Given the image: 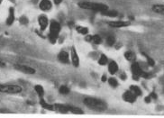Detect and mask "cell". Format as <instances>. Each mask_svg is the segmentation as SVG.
Returning <instances> with one entry per match:
<instances>
[{"mask_svg": "<svg viewBox=\"0 0 164 118\" xmlns=\"http://www.w3.org/2000/svg\"><path fill=\"white\" fill-rule=\"evenodd\" d=\"M83 102L87 107L97 111H104L107 107V105L106 102H104L103 100H100V99L93 98V97H86Z\"/></svg>", "mask_w": 164, "mask_h": 118, "instance_id": "6da1fadb", "label": "cell"}, {"mask_svg": "<svg viewBox=\"0 0 164 118\" xmlns=\"http://www.w3.org/2000/svg\"><path fill=\"white\" fill-rule=\"evenodd\" d=\"M80 8L87 9V10H93L98 12H104L108 10V7L105 4L95 3V2H80L79 4Z\"/></svg>", "mask_w": 164, "mask_h": 118, "instance_id": "7a4b0ae2", "label": "cell"}, {"mask_svg": "<svg viewBox=\"0 0 164 118\" xmlns=\"http://www.w3.org/2000/svg\"><path fill=\"white\" fill-rule=\"evenodd\" d=\"M60 31V23L58 22L52 21V23H50L49 38H50V41L52 42V43H54L56 42L57 38H58Z\"/></svg>", "mask_w": 164, "mask_h": 118, "instance_id": "3957f363", "label": "cell"}, {"mask_svg": "<svg viewBox=\"0 0 164 118\" xmlns=\"http://www.w3.org/2000/svg\"><path fill=\"white\" fill-rule=\"evenodd\" d=\"M22 91L20 86L16 85H2L0 84V92L6 93V94H17Z\"/></svg>", "mask_w": 164, "mask_h": 118, "instance_id": "277c9868", "label": "cell"}, {"mask_svg": "<svg viewBox=\"0 0 164 118\" xmlns=\"http://www.w3.org/2000/svg\"><path fill=\"white\" fill-rule=\"evenodd\" d=\"M131 70H132V75H134V78L135 80H137L138 78H140V77H142V78H150L149 74L145 73V72L142 70V68L140 67V65H139L138 63H136V62L132 64Z\"/></svg>", "mask_w": 164, "mask_h": 118, "instance_id": "5b68a950", "label": "cell"}, {"mask_svg": "<svg viewBox=\"0 0 164 118\" xmlns=\"http://www.w3.org/2000/svg\"><path fill=\"white\" fill-rule=\"evenodd\" d=\"M136 97L137 96L134 94V93H132L131 90H128V91H125L123 95V99L126 102H129V103H134L136 101Z\"/></svg>", "mask_w": 164, "mask_h": 118, "instance_id": "8992f818", "label": "cell"}, {"mask_svg": "<svg viewBox=\"0 0 164 118\" xmlns=\"http://www.w3.org/2000/svg\"><path fill=\"white\" fill-rule=\"evenodd\" d=\"M15 69L21 71L23 73H26V74H34L35 73V70L33 69V68L25 66V65H15Z\"/></svg>", "mask_w": 164, "mask_h": 118, "instance_id": "52a82bcc", "label": "cell"}, {"mask_svg": "<svg viewBox=\"0 0 164 118\" xmlns=\"http://www.w3.org/2000/svg\"><path fill=\"white\" fill-rule=\"evenodd\" d=\"M108 24L111 27H114V28H122L125 26H129L130 23L124 22V21H114V22H110Z\"/></svg>", "mask_w": 164, "mask_h": 118, "instance_id": "ba28073f", "label": "cell"}, {"mask_svg": "<svg viewBox=\"0 0 164 118\" xmlns=\"http://www.w3.org/2000/svg\"><path fill=\"white\" fill-rule=\"evenodd\" d=\"M86 41L91 42L95 43V44H100L102 42V39H101V37L99 35H87Z\"/></svg>", "mask_w": 164, "mask_h": 118, "instance_id": "9c48e42d", "label": "cell"}, {"mask_svg": "<svg viewBox=\"0 0 164 118\" xmlns=\"http://www.w3.org/2000/svg\"><path fill=\"white\" fill-rule=\"evenodd\" d=\"M52 2L50 0H42L40 3V8L42 11H48L52 8Z\"/></svg>", "mask_w": 164, "mask_h": 118, "instance_id": "30bf717a", "label": "cell"}, {"mask_svg": "<svg viewBox=\"0 0 164 118\" xmlns=\"http://www.w3.org/2000/svg\"><path fill=\"white\" fill-rule=\"evenodd\" d=\"M38 22H39V24L41 26V30H45L47 25H48V18L45 15H41L38 19Z\"/></svg>", "mask_w": 164, "mask_h": 118, "instance_id": "8fae6325", "label": "cell"}, {"mask_svg": "<svg viewBox=\"0 0 164 118\" xmlns=\"http://www.w3.org/2000/svg\"><path fill=\"white\" fill-rule=\"evenodd\" d=\"M54 109L57 110L58 112H60V113H62V114H67L69 112L68 105H61V104H55L54 105Z\"/></svg>", "mask_w": 164, "mask_h": 118, "instance_id": "7c38bea8", "label": "cell"}, {"mask_svg": "<svg viewBox=\"0 0 164 118\" xmlns=\"http://www.w3.org/2000/svg\"><path fill=\"white\" fill-rule=\"evenodd\" d=\"M71 60H72V63L75 67H78L79 64V56L78 53L76 52V50L74 48H72L71 50Z\"/></svg>", "mask_w": 164, "mask_h": 118, "instance_id": "4fadbf2b", "label": "cell"}, {"mask_svg": "<svg viewBox=\"0 0 164 118\" xmlns=\"http://www.w3.org/2000/svg\"><path fill=\"white\" fill-rule=\"evenodd\" d=\"M151 9L155 13L164 15V5H153Z\"/></svg>", "mask_w": 164, "mask_h": 118, "instance_id": "5bb4252c", "label": "cell"}, {"mask_svg": "<svg viewBox=\"0 0 164 118\" xmlns=\"http://www.w3.org/2000/svg\"><path fill=\"white\" fill-rule=\"evenodd\" d=\"M58 59L60 61L63 63H68L69 62V54L66 52H60L58 55Z\"/></svg>", "mask_w": 164, "mask_h": 118, "instance_id": "9a60e30c", "label": "cell"}, {"mask_svg": "<svg viewBox=\"0 0 164 118\" xmlns=\"http://www.w3.org/2000/svg\"><path fill=\"white\" fill-rule=\"evenodd\" d=\"M108 70H109L110 74H112V75H114V74L116 73V71L118 70V65L116 64V61L112 60L111 62L109 63V65H108Z\"/></svg>", "mask_w": 164, "mask_h": 118, "instance_id": "2e32d148", "label": "cell"}, {"mask_svg": "<svg viewBox=\"0 0 164 118\" xmlns=\"http://www.w3.org/2000/svg\"><path fill=\"white\" fill-rule=\"evenodd\" d=\"M15 21V13H14V8H10L9 9V15L6 19V24L7 25H11V24L14 23Z\"/></svg>", "mask_w": 164, "mask_h": 118, "instance_id": "e0dca14e", "label": "cell"}, {"mask_svg": "<svg viewBox=\"0 0 164 118\" xmlns=\"http://www.w3.org/2000/svg\"><path fill=\"white\" fill-rule=\"evenodd\" d=\"M68 109H69V111H71V113H73V114H75V115H82V114H83V111H82L80 108L77 107L68 105Z\"/></svg>", "mask_w": 164, "mask_h": 118, "instance_id": "ac0fdd59", "label": "cell"}, {"mask_svg": "<svg viewBox=\"0 0 164 118\" xmlns=\"http://www.w3.org/2000/svg\"><path fill=\"white\" fill-rule=\"evenodd\" d=\"M124 57L129 61H134L136 59V55L134 52H126L124 53Z\"/></svg>", "mask_w": 164, "mask_h": 118, "instance_id": "d6986e66", "label": "cell"}, {"mask_svg": "<svg viewBox=\"0 0 164 118\" xmlns=\"http://www.w3.org/2000/svg\"><path fill=\"white\" fill-rule=\"evenodd\" d=\"M41 105H42V107L44 109H47V110H50V111L55 110V109H54V105H49L48 103H46L45 101H44L43 99H42V100H41Z\"/></svg>", "mask_w": 164, "mask_h": 118, "instance_id": "ffe728a7", "label": "cell"}, {"mask_svg": "<svg viewBox=\"0 0 164 118\" xmlns=\"http://www.w3.org/2000/svg\"><path fill=\"white\" fill-rule=\"evenodd\" d=\"M130 90L132 92V93H134V94L138 97V96H142V90H141V88H139V86H130Z\"/></svg>", "mask_w": 164, "mask_h": 118, "instance_id": "44dd1931", "label": "cell"}, {"mask_svg": "<svg viewBox=\"0 0 164 118\" xmlns=\"http://www.w3.org/2000/svg\"><path fill=\"white\" fill-rule=\"evenodd\" d=\"M34 89H35V91H36V93L38 95H39V97H43V95H44V90H43V88L42 86H40V85H36L35 86V88H34Z\"/></svg>", "mask_w": 164, "mask_h": 118, "instance_id": "7402d4cb", "label": "cell"}, {"mask_svg": "<svg viewBox=\"0 0 164 118\" xmlns=\"http://www.w3.org/2000/svg\"><path fill=\"white\" fill-rule=\"evenodd\" d=\"M76 30L78 31V33H79V34H83V35L87 34V33H88V30H87V27H81V26H78L77 28H76Z\"/></svg>", "mask_w": 164, "mask_h": 118, "instance_id": "603a6c76", "label": "cell"}, {"mask_svg": "<svg viewBox=\"0 0 164 118\" xmlns=\"http://www.w3.org/2000/svg\"><path fill=\"white\" fill-rule=\"evenodd\" d=\"M107 61H108V60H107V57L106 55H101V57L98 60V63L99 65H106L107 63Z\"/></svg>", "mask_w": 164, "mask_h": 118, "instance_id": "cb8c5ba5", "label": "cell"}, {"mask_svg": "<svg viewBox=\"0 0 164 118\" xmlns=\"http://www.w3.org/2000/svg\"><path fill=\"white\" fill-rule=\"evenodd\" d=\"M102 14L105 15H107V16L115 17V16L117 15V12H116V11H108V12H107V10H106V11L102 12Z\"/></svg>", "mask_w": 164, "mask_h": 118, "instance_id": "d4e9b609", "label": "cell"}, {"mask_svg": "<svg viewBox=\"0 0 164 118\" xmlns=\"http://www.w3.org/2000/svg\"><path fill=\"white\" fill-rule=\"evenodd\" d=\"M60 93L62 95H67L69 93V89L68 86H61L60 88Z\"/></svg>", "mask_w": 164, "mask_h": 118, "instance_id": "484cf974", "label": "cell"}, {"mask_svg": "<svg viewBox=\"0 0 164 118\" xmlns=\"http://www.w3.org/2000/svg\"><path fill=\"white\" fill-rule=\"evenodd\" d=\"M106 42H107V44H108V45L112 46V45L115 44V42H116V38H115V37H114V36L110 35V36L107 37Z\"/></svg>", "mask_w": 164, "mask_h": 118, "instance_id": "4316f807", "label": "cell"}, {"mask_svg": "<svg viewBox=\"0 0 164 118\" xmlns=\"http://www.w3.org/2000/svg\"><path fill=\"white\" fill-rule=\"evenodd\" d=\"M108 82H109V85L112 86L113 88H116V86H117L118 85V82H117V80L115 78H111L108 79Z\"/></svg>", "mask_w": 164, "mask_h": 118, "instance_id": "83f0119b", "label": "cell"}, {"mask_svg": "<svg viewBox=\"0 0 164 118\" xmlns=\"http://www.w3.org/2000/svg\"><path fill=\"white\" fill-rule=\"evenodd\" d=\"M143 55L145 56V58H146V60H147V61H148V63L150 64V66H154V64H155L154 60H153V59H151V58H150L148 55L144 54V53H143Z\"/></svg>", "mask_w": 164, "mask_h": 118, "instance_id": "f1b7e54d", "label": "cell"}, {"mask_svg": "<svg viewBox=\"0 0 164 118\" xmlns=\"http://www.w3.org/2000/svg\"><path fill=\"white\" fill-rule=\"evenodd\" d=\"M19 21H20V23H21L22 24H27V23H28V18H27L26 16L23 15V16L20 17Z\"/></svg>", "mask_w": 164, "mask_h": 118, "instance_id": "f546056e", "label": "cell"}, {"mask_svg": "<svg viewBox=\"0 0 164 118\" xmlns=\"http://www.w3.org/2000/svg\"><path fill=\"white\" fill-rule=\"evenodd\" d=\"M53 2L56 4V5H59L62 2V0H53Z\"/></svg>", "mask_w": 164, "mask_h": 118, "instance_id": "4dcf8cb0", "label": "cell"}, {"mask_svg": "<svg viewBox=\"0 0 164 118\" xmlns=\"http://www.w3.org/2000/svg\"><path fill=\"white\" fill-rule=\"evenodd\" d=\"M101 80H102V81H103V82L106 81V75L102 76V79H101Z\"/></svg>", "mask_w": 164, "mask_h": 118, "instance_id": "1f68e13d", "label": "cell"}, {"mask_svg": "<svg viewBox=\"0 0 164 118\" xmlns=\"http://www.w3.org/2000/svg\"><path fill=\"white\" fill-rule=\"evenodd\" d=\"M10 111H6V110H0V113H9Z\"/></svg>", "mask_w": 164, "mask_h": 118, "instance_id": "d6a6232c", "label": "cell"}, {"mask_svg": "<svg viewBox=\"0 0 164 118\" xmlns=\"http://www.w3.org/2000/svg\"><path fill=\"white\" fill-rule=\"evenodd\" d=\"M2 66H4V63L1 61V60H0V67H2Z\"/></svg>", "mask_w": 164, "mask_h": 118, "instance_id": "836d02e7", "label": "cell"}, {"mask_svg": "<svg viewBox=\"0 0 164 118\" xmlns=\"http://www.w3.org/2000/svg\"><path fill=\"white\" fill-rule=\"evenodd\" d=\"M2 1H3V0H0V4H1V3H2Z\"/></svg>", "mask_w": 164, "mask_h": 118, "instance_id": "e575fe53", "label": "cell"}]
</instances>
